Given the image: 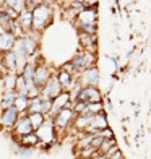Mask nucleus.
I'll use <instances>...</instances> for the list:
<instances>
[{
    "instance_id": "f8f14e48",
    "label": "nucleus",
    "mask_w": 151,
    "mask_h": 159,
    "mask_svg": "<svg viewBox=\"0 0 151 159\" xmlns=\"http://www.w3.org/2000/svg\"><path fill=\"white\" fill-rule=\"evenodd\" d=\"M16 96H18V93H15V89H8V93H7V94L3 96V99H2V107L3 109H7V107L15 104Z\"/></svg>"
},
{
    "instance_id": "1a4fd4ad",
    "label": "nucleus",
    "mask_w": 151,
    "mask_h": 159,
    "mask_svg": "<svg viewBox=\"0 0 151 159\" xmlns=\"http://www.w3.org/2000/svg\"><path fill=\"white\" fill-rule=\"evenodd\" d=\"M15 124H16V133H20L21 136L26 135V133H31L34 130L31 122H30V117H21L18 122H15Z\"/></svg>"
},
{
    "instance_id": "9d476101",
    "label": "nucleus",
    "mask_w": 151,
    "mask_h": 159,
    "mask_svg": "<svg viewBox=\"0 0 151 159\" xmlns=\"http://www.w3.org/2000/svg\"><path fill=\"white\" fill-rule=\"evenodd\" d=\"M13 44H15L13 33H2V34H0V50L8 52V50H11Z\"/></svg>"
},
{
    "instance_id": "6e6552de",
    "label": "nucleus",
    "mask_w": 151,
    "mask_h": 159,
    "mask_svg": "<svg viewBox=\"0 0 151 159\" xmlns=\"http://www.w3.org/2000/svg\"><path fill=\"white\" fill-rule=\"evenodd\" d=\"M93 60V55L91 54H83L80 57H76V59L71 62V65H73V70H85L89 67V63Z\"/></svg>"
},
{
    "instance_id": "f3484780",
    "label": "nucleus",
    "mask_w": 151,
    "mask_h": 159,
    "mask_svg": "<svg viewBox=\"0 0 151 159\" xmlns=\"http://www.w3.org/2000/svg\"><path fill=\"white\" fill-rule=\"evenodd\" d=\"M13 18H10V15L7 13L5 10L3 11H0V26H3L5 30H8V26H10V21Z\"/></svg>"
},
{
    "instance_id": "4468645a",
    "label": "nucleus",
    "mask_w": 151,
    "mask_h": 159,
    "mask_svg": "<svg viewBox=\"0 0 151 159\" xmlns=\"http://www.w3.org/2000/svg\"><path fill=\"white\" fill-rule=\"evenodd\" d=\"M38 143H39V136L34 135L33 132L23 135V138H21V144H25V146H34Z\"/></svg>"
},
{
    "instance_id": "2eb2a0df",
    "label": "nucleus",
    "mask_w": 151,
    "mask_h": 159,
    "mask_svg": "<svg viewBox=\"0 0 151 159\" xmlns=\"http://www.w3.org/2000/svg\"><path fill=\"white\" fill-rule=\"evenodd\" d=\"M83 80H85L86 83H96L98 80H99V76H98V70H96V68H93V70H86V73H85Z\"/></svg>"
},
{
    "instance_id": "6ab92c4d",
    "label": "nucleus",
    "mask_w": 151,
    "mask_h": 159,
    "mask_svg": "<svg viewBox=\"0 0 151 159\" xmlns=\"http://www.w3.org/2000/svg\"><path fill=\"white\" fill-rule=\"evenodd\" d=\"M5 83H7V88H8V89H15L16 76H13V75H8V78L5 80Z\"/></svg>"
},
{
    "instance_id": "9b49d317",
    "label": "nucleus",
    "mask_w": 151,
    "mask_h": 159,
    "mask_svg": "<svg viewBox=\"0 0 151 159\" xmlns=\"http://www.w3.org/2000/svg\"><path fill=\"white\" fill-rule=\"evenodd\" d=\"M18 16H20V23L18 25L23 28L25 31H30L31 28H33V13L25 10V11H21Z\"/></svg>"
},
{
    "instance_id": "39448f33",
    "label": "nucleus",
    "mask_w": 151,
    "mask_h": 159,
    "mask_svg": "<svg viewBox=\"0 0 151 159\" xmlns=\"http://www.w3.org/2000/svg\"><path fill=\"white\" fill-rule=\"evenodd\" d=\"M49 78H50V75H49V70L46 67H36L34 76H33V81L36 86H44Z\"/></svg>"
},
{
    "instance_id": "a211bd4d",
    "label": "nucleus",
    "mask_w": 151,
    "mask_h": 159,
    "mask_svg": "<svg viewBox=\"0 0 151 159\" xmlns=\"http://www.w3.org/2000/svg\"><path fill=\"white\" fill-rule=\"evenodd\" d=\"M16 154L20 156V157H30V156H33V149H31V146H21V148H18L16 149Z\"/></svg>"
},
{
    "instance_id": "dca6fc26",
    "label": "nucleus",
    "mask_w": 151,
    "mask_h": 159,
    "mask_svg": "<svg viewBox=\"0 0 151 159\" xmlns=\"http://www.w3.org/2000/svg\"><path fill=\"white\" fill-rule=\"evenodd\" d=\"M59 81L62 83V88H68L70 83H71V75L67 73V71H62L59 75Z\"/></svg>"
},
{
    "instance_id": "0eeeda50",
    "label": "nucleus",
    "mask_w": 151,
    "mask_h": 159,
    "mask_svg": "<svg viewBox=\"0 0 151 159\" xmlns=\"http://www.w3.org/2000/svg\"><path fill=\"white\" fill-rule=\"evenodd\" d=\"M73 117V111H70V109H60L59 112L55 114V125L57 127H65L70 119Z\"/></svg>"
},
{
    "instance_id": "ddd939ff",
    "label": "nucleus",
    "mask_w": 151,
    "mask_h": 159,
    "mask_svg": "<svg viewBox=\"0 0 151 159\" xmlns=\"http://www.w3.org/2000/svg\"><path fill=\"white\" fill-rule=\"evenodd\" d=\"M30 122H31V125L33 128L38 130L41 125H42V122H44V114H41V112H30Z\"/></svg>"
},
{
    "instance_id": "423d86ee",
    "label": "nucleus",
    "mask_w": 151,
    "mask_h": 159,
    "mask_svg": "<svg viewBox=\"0 0 151 159\" xmlns=\"http://www.w3.org/2000/svg\"><path fill=\"white\" fill-rule=\"evenodd\" d=\"M54 99H55V101L52 102V107H50V114H52V115H55L60 109H63V107L67 106L70 96H68V93H60V94L55 96Z\"/></svg>"
},
{
    "instance_id": "7ed1b4c3",
    "label": "nucleus",
    "mask_w": 151,
    "mask_h": 159,
    "mask_svg": "<svg viewBox=\"0 0 151 159\" xmlns=\"http://www.w3.org/2000/svg\"><path fill=\"white\" fill-rule=\"evenodd\" d=\"M78 101H83V102H98V101H101V94L99 91L96 88H93V86H89V88H83L80 91V94H78Z\"/></svg>"
},
{
    "instance_id": "f257e3e1",
    "label": "nucleus",
    "mask_w": 151,
    "mask_h": 159,
    "mask_svg": "<svg viewBox=\"0 0 151 159\" xmlns=\"http://www.w3.org/2000/svg\"><path fill=\"white\" fill-rule=\"evenodd\" d=\"M31 13H33V26L36 30H41L42 26H46L50 21V15H52L47 3H39Z\"/></svg>"
},
{
    "instance_id": "aec40b11",
    "label": "nucleus",
    "mask_w": 151,
    "mask_h": 159,
    "mask_svg": "<svg viewBox=\"0 0 151 159\" xmlns=\"http://www.w3.org/2000/svg\"><path fill=\"white\" fill-rule=\"evenodd\" d=\"M91 42H93V38L89 34H81V44L83 46H89Z\"/></svg>"
},
{
    "instance_id": "f03ea898",
    "label": "nucleus",
    "mask_w": 151,
    "mask_h": 159,
    "mask_svg": "<svg viewBox=\"0 0 151 159\" xmlns=\"http://www.w3.org/2000/svg\"><path fill=\"white\" fill-rule=\"evenodd\" d=\"M60 93H62V83L59 81L57 76H50L46 81L44 88H42V91L39 93V94L44 99H54L55 96H59Z\"/></svg>"
},
{
    "instance_id": "20e7f679",
    "label": "nucleus",
    "mask_w": 151,
    "mask_h": 159,
    "mask_svg": "<svg viewBox=\"0 0 151 159\" xmlns=\"http://www.w3.org/2000/svg\"><path fill=\"white\" fill-rule=\"evenodd\" d=\"M18 119V109L15 106H10V107H7L5 112L2 114V124L5 127H11V125H15V122Z\"/></svg>"
}]
</instances>
